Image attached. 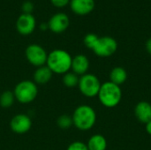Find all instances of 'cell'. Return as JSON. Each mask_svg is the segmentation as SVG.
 I'll list each match as a JSON object with an SVG mask.
<instances>
[{"mask_svg": "<svg viewBox=\"0 0 151 150\" xmlns=\"http://www.w3.org/2000/svg\"><path fill=\"white\" fill-rule=\"evenodd\" d=\"M71 55L64 50H54L47 57V66L50 71L57 74H65L72 67Z\"/></svg>", "mask_w": 151, "mask_h": 150, "instance_id": "6da1fadb", "label": "cell"}, {"mask_svg": "<svg viewBox=\"0 0 151 150\" xmlns=\"http://www.w3.org/2000/svg\"><path fill=\"white\" fill-rule=\"evenodd\" d=\"M73 125L81 131L91 129L96 121V114L95 110L89 105H81L77 107L73 114Z\"/></svg>", "mask_w": 151, "mask_h": 150, "instance_id": "7a4b0ae2", "label": "cell"}, {"mask_svg": "<svg viewBox=\"0 0 151 150\" xmlns=\"http://www.w3.org/2000/svg\"><path fill=\"white\" fill-rule=\"evenodd\" d=\"M98 98L103 105L108 108L117 106L122 98V91L119 86L108 81L101 85Z\"/></svg>", "mask_w": 151, "mask_h": 150, "instance_id": "3957f363", "label": "cell"}, {"mask_svg": "<svg viewBox=\"0 0 151 150\" xmlns=\"http://www.w3.org/2000/svg\"><path fill=\"white\" fill-rule=\"evenodd\" d=\"M13 94L18 102L21 103H29L36 98L38 88L34 81L23 80L16 85Z\"/></svg>", "mask_w": 151, "mask_h": 150, "instance_id": "277c9868", "label": "cell"}, {"mask_svg": "<svg viewBox=\"0 0 151 150\" xmlns=\"http://www.w3.org/2000/svg\"><path fill=\"white\" fill-rule=\"evenodd\" d=\"M101 83L99 79L90 73H86L80 78L78 87L81 94L87 97H94L98 95Z\"/></svg>", "mask_w": 151, "mask_h": 150, "instance_id": "5b68a950", "label": "cell"}, {"mask_svg": "<svg viewBox=\"0 0 151 150\" xmlns=\"http://www.w3.org/2000/svg\"><path fill=\"white\" fill-rule=\"evenodd\" d=\"M26 57L31 65L40 67L46 64L48 55L42 46L31 44L26 49Z\"/></svg>", "mask_w": 151, "mask_h": 150, "instance_id": "8992f818", "label": "cell"}, {"mask_svg": "<svg viewBox=\"0 0 151 150\" xmlns=\"http://www.w3.org/2000/svg\"><path fill=\"white\" fill-rule=\"evenodd\" d=\"M118 43L116 40L111 36L100 37L93 48V51L99 57L111 56L117 50Z\"/></svg>", "mask_w": 151, "mask_h": 150, "instance_id": "52a82bcc", "label": "cell"}, {"mask_svg": "<svg viewBox=\"0 0 151 150\" xmlns=\"http://www.w3.org/2000/svg\"><path fill=\"white\" fill-rule=\"evenodd\" d=\"M35 24L36 21L32 13H22L17 19L16 27L19 34L27 35L30 34L35 30Z\"/></svg>", "mask_w": 151, "mask_h": 150, "instance_id": "ba28073f", "label": "cell"}, {"mask_svg": "<svg viewBox=\"0 0 151 150\" xmlns=\"http://www.w3.org/2000/svg\"><path fill=\"white\" fill-rule=\"evenodd\" d=\"M10 126L12 132L16 133H26L32 126L31 118L25 114H18L14 116L10 123Z\"/></svg>", "mask_w": 151, "mask_h": 150, "instance_id": "9c48e42d", "label": "cell"}, {"mask_svg": "<svg viewBox=\"0 0 151 150\" xmlns=\"http://www.w3.org/2000/svg\"><path fill=\"white\" fill-rule=\"evenodd\" d=\"M70 19L65 13L58 12L54 14L49 20V28L54 33H62L69 26Z\"/></svg>", "mask_w": 151, "mask_h": 150, "instance_id": "30bf717a", "label": "cell"}, {"mask_svg": "<svg viewBox=\"0 0 151 150\" xmlns=\"http://www.w3.org/2000/svg\"><path fill=\"white\" fill-rule=\"evenodd\" d=\"M72 70L77 75H84L89 68L88 58L82 54L77 55L72 59Z\"/></svg>", "mask_w": 151, "mask_h": 150, "instance_id": "8fae6325", "label": "cell"}, {"mask_svg": "<svg viewBox=\"0 0 151 150\" xmlns=\"http://www.w3.org/2000/svg\"><path fill=\"white\" fill-rule=\"evenodd\" d=\"M94 7V0H71V8L77 14L84 15L89 13Z\"/></svg>", "mask_w": 151, "mask_h": 150, "instance_id": "7c38bea8", "label": "cell"}, {"mask_svg": "<svg viewBox=\"0 0 151 150\" xmlns=\"http://www.w3.org/2000/svg\"><path fill=\"white\" fill-rule=\"evenodd\" d=\"M134 113L140 122L143 124L149 123L151 121V104L147 102H140L135 106Z\"/></svg>", "mask_w": 151, "mask_h": 150, "instance_id": "4fadbf2b", "label": "cell"}, {"mask_svg": "<svg viewBox=\"0 0 151 150\" xmlns=\"http://www.w3.org/2000/svg\"><path fill=\"white\" fill-rule=\"evenodd\" d=\"M52 72L47 65L40 66L36 69L34 73V80L37 84H46L49 82L52 77Z\"/></svg>", "mask_w": 151, "mask_h": 150, "instance_id": "5bb4252c", "label": "cell"}, {"mask_svg": "<svg viewBox=\"0 0 151 150\" xmlns=\"http://www.w3.org/2000/svg\"><path fill=\"white\" fill-rule=\"evenodd\" d=\"M87 146L88 150H106L107 141L103 135L95 134L88 140Z\"/></svg>", "mask_w": 151, "mask_h": 150, "instance_id": "9a60e30c", "label": "cell"}, {"mask_svg": "<svg viewBox=\"0 0 151 150\" xmlns=\"http://www.w3.org/2000/svg\"><path fill=\"white\" fill-rule=\"evenodd\" d=\"M110 78H111V82L119 86L127 80V73L124 68L118 66V67H115L111 70V74H110Z\"/></svg>", "mask_w": 151, "mask_h": 150, "instance_id": "2e32d148", "label": "cell"}, {"mask_svg": "<svg viewBox=\"0 0 151 150\" xmlns=\"http://www.w3.org/2000/svg\"><path fill=\"white\" fill-rule=\"evenodd\" d=\"M14 100H15V96L13 92L10 90L4 91L0 95V106L4 109L10 108L13 104Z\"/></svg>", "mask_w": 151, "mask_h": 150, "instance_id": "e0dca14e", "label": "cell"}, {"mask_svg": "<svg viewBox=\"0 0 151 150\" xmlns=\"http://www.w3.org/2000/svg\"><path fill=\"white\" fill-rule=\"evenodd\" d=\"M80 78L74 72H66L63 77V83L67 88H74L78 86Z\"/></svg>", "mask_w": 151, "mask_h": 150, "instance_id": "ac0fdd59", "label": "cell"}, {"mask_svg": "<svg viewBox=\"0 0 151 150\" xmlns=\"http://www.w3.org/2000/svg\"><path fill=\"white\" fill-rule=\"evenodd\" d=\"M57 124L59 128L63 129V130H66V129H69L72 125H73V118L72 117L66 115V114H63L61 115L58 120H57Z\"/></svg>", "mask_w": 151, "mask_h": 150, "instance_id": "d6986e66", "label": "cell"}, {"mask_svg": "<svg viewBox=\"0 0 151 150\" xmlns=\"http://www.w3.org/2000/svg\"><path fill=\"white\" fill-rule=\"evenodd\" d=\"M99 37L95 34H88L85 37H84V43L85 45L89 48V49H92L95 47V45L96 44L97 41H98Z\"/></svg>", "mask_w": 151, "mask_h": 150, "instance_id": "ffe728a7", "label": "cell"}, {"mask_svg": "<svg viewBox=\"0 0 151 150\" xmlns=\"http://www.w3.org/2000/svg\"><path fill=\"white\" fill-rule=\"evenodd\" d=\"M67 150H88V149L85 143L81 141H74L68 146Z\"/></svg>", "mask_w": 151, "mask_h": 150, "instance_id": "44dd1931", "label": "cell"}, {"mask_svg": "<svg viewBox=\"0 0 151 150\" xmlns=\"http://www.w3.org/2000/svg\"><path fill=\"white\" fill-rule=\"evenodd\" d=\"M21 9L23 11V13H31L34 10V4L30 1H26L23 3Z\"/></svg>", "mask_w": 151, "mask_h": 150, "instance_id": "7402d4cb", "label": "cell"}, {"mask_svg": "<svg viewBox=\"0 0 151 150\" xmlns=\"http://www.w3.org/2000/svg\"><path fill=\"white\" fill-rule=\"evenodd\" d=\"M50 1H51V3L55 6H57V7H63V6L66 5L69 3L70 0H50Z\"/></svg>", "mask_w": 151, "mask_h": 150, "instance_id": "603a6c76", "label": "cell"}, {"mask_svg": "<svg viewBox=\"0 0 151 150\" xmlns=\"http://www.w3.org/2000/svg\"><path fill=\"white\" fill-rule=\"evenodd\" d=\"M146 49H147L148 52L151 55V38L149 39L146 42Z\"/></svg>", "mask_w": 151, "mask_h": 150, "instance_id": "cb8c5ba5", "label": "cell"}, {"mask_svg": "<svg viewBox=\"0 0 151 150\" xmlns=\"http://www.w3.org/2000/svg\"><path fill=\"white\" fill-rule=\"evenodd\" d=\"M146 131L149 134L151 135V121H150L149 123L146 124Z\"/></svg>", "mask_w": 151, "mask_h": 150, "instance_id": "d4e9b609", "label": "cell"}]
</instances>
